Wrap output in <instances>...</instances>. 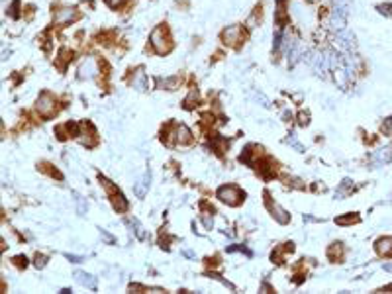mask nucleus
<instances>
[{"label": "nucleus", "instance_id": "1", "mask_svg": "<svg viewBox=\"0 0 392 294\" xmlns=\"http://www.w3.org/2000/svg\"><path fill=\"white\" fill-rule=\"evenodd\" d=\"M192 131L185 124H175L163 131V141L167 143H178V145H190L192 143Z\"/></svg>", "mask_w": 392, "mask_h": 294}, {"label": "nucleus", "instance_id": "2", "mask_svg": "<svg viewBox=\"0 0 392 294\" xmlns=\"http://www.w3.org/2000/svg\"><path fill=\"white\" fill-rule=\"evenodd\" d=\"M149 41H151V47L155 49V53H159V55H165V53H169L173 49V41L169 38V32H167L165 24L153 30Z\"/></svg>", "mask_w": 392, "mask_h": 294}, {"label": "nucleus", "instance_id": "3", "mask_svg": "<svg viewBox=\"0 0 392 294\" xmlns=\"http://www.w3.org/2000/svg\"><path fill=\"white\" fill-rule=\"evenodd\" d=\"M216 198H220L222 202H226L228 206H240L245 198V192H241L238 186L233 184H224L216 191Z\"/></svg>", "mask_w": 392, "mask_h": 294}, {"label": "nucleus", "instance_id": "4", "mask_svg": "<svg viewBox=\"0 0 392 294\" xmlns=\"http://www.w3.org/2000/svg\"><path fill=\"white\" fill-rule=\"evenodd\" d=\"M36 108H38V112L43 116V118H51V116L57 112V100L51 96L49 92H41L38 102H36Z\"/></svg>", "mask_w": 392, "mask_h": 294}, {"label": "nucleus", "instance_id": "5", "mask_svg": "<svg viewBox=\"0 0 392 294\" xmlns=\"http://www.w3.org/2000/svg\"><path fill=\"white\" fill-rule=\"evenodd\" d=\"M79 78H94L100 73V63L94 59V57H85L81 63H79Z\"/></svg>", "mask_w": 392, "mask_h": 294}, {"label": "nucleus", "instance_id": "6", "mask_svg": "<svg viewBox=\"0 0 392 294\" xmlns=\"http://www.w3.org/2000/svg\"><path fill=\"white\" fill-rule=\"evenodd\" d=\"M265 206H267V210L271 212V216L275 218L278 224H289V222H291V214H289L284 208H280V206L271 198L269 192H265Z\"/></svg>", "mask_w": 392, "mask_h": 294}, {"label": "nucleus", "instance_id": "7", "mask_svg": "<svg viewBox=\"0 0 392 294\" xmlns=\"http://www.w3.org/2000/svg\"><path fill=\"white\" fill-rule=\"evenodd\" d=\"M76 20H79V12H76L75 8H61L53 16V24L55 26H69L71 22H76Z\"/></svg>", "mask_w": 392, "mask_h": 294}, {"label": "nucleus", "instance_id": "8", "mask_svg": "<svg viewBox=\"0 0 392 294\" xmlns=\"http://www.w3.org/2000/svg\"><path fill=\"white\" fill-rule=\"evenodd\" d=\"M241 38H243L241 26H229L222 32V41H224L226 45H229V47H238Z\"/></svg>", "mask_w": 392, "mask_h": 294}, {"label": "nucleus", "instance_id": "9", "mask_svg": "<svg viewBox=\"0 0 392 294\" xmlns=\"http://www.w3.org/2000/svg\"><path fill=\"white\" fill-rule=\"evenodd\" d=\"M110 202L114 206V210L118 214H122V212H127V208H129V202L126 200V196L122 194L120 191H116L110 194Z\"/></svg>", "mask_w": 392, "mask_h": 294}, {"label": "nucleus", "instance_id": "10", "mask_svg": "<svg viewBox=\"0 0 392 294\" xmlns=\"http://www.w3.org/2000/svg\"><path fill=\"white\" fill-rule=\"evenodd\" d=\"M149 184H151V171H145V175H143V177L136 182V186H134L136 196H138V198H143L147 189H149Z\"/></svg>", "mask_w": 392, "mask_h": 294}, {"label": "nucleus", "instance_id": "11", "mask_svg": "<svg viewBox=\"0 0 392 294\" xmlns=\"http://www.w3.org/2000/svg\"><path fill=\"white\" fill-rule=\"evenodd\" d=\"M263 149L259 147V145H247L245 149H243V153L240 155V161L241 163H247V165H253V157H257V155H263L261 153Z\"/></svg>", "mask_w": 392, "mask_h": 294}, {"label": "nucleus", "instance_id": "12", "mask_svg": "<svg viewBox=\"0 0 392 294\" xmlns=\"http://www.w3.org/2000/svg\"><path fill=\"white\" fill-rule=\"evenodd\" d=\"M75 279H76V282H79V284H83L85 288H89V290H96V277H92V275L85 273V271H76Z\"/></svg>", "mask_w": 392, "mask_h": 294}, {"label": "nucleus", "instance_id": "13", "mask_svg": "<svg viewBox=\"0 0 392 294\" xmlns=\"http://www.w3.org/2000/svg\"><path fill=\"white\" fill-rule=\"evenodd\" d=\"M375 249L380 257H392V237H380L375 243Z\"/></svg>", "mask_w": 392, "mask_h": 294}, {"label": "nucleus", "instance_id": "14", "mask_svg": "<svg viewBox=\"0 0 392 294\" xmlns=\"http://www.w3.org/2000/svg\"><path fill=\"white\" fill-rule=\"evenodd\" d=\"M343 255V245L339 242H335V243H331L328 247V257H329V261H333V263H337L339 259H342Z\"/></svg>", "mask_w": 392, "mask_h": 294}, {"label": "nucleus", "instance_id": "15", "mask_svg": "<svg viewBox=\"0 0 392 294\" xmlns=\"http://www.w3.org/2000/svg\"><path fill=\"white\" fill-rule=\"evenodd\" d=\"M157 83H159V87H163L167 90H177L180 87V77H167V78H157Z\"/></svg>", "mask_w": 392, "mask_h": 294}, {"label": "nucleus", "instance_id": "16", "mask_svg": "<svg viewBox=\"0 0 392 294\" xmlns=\"http://www.w3.org/2000/svg\"><path fill=\"white\" fill-rule=\"evenodd\" d=\"M132 85H134V89H138V90L147 89V77H145L143 69H138V73H136L134 78H132Z\"/></svg>", "mask_w": 392, "mask_h": 294}, {"label": "nucleus", "instance_id": "17", "mask_svg": "<svg viewBox=\"0 0 392 294\" xmlns=\"http://www.w3.org/2000/svg\"><path fill=\"white\" fill-rule=\"evenodd\" d=\"M126 224H127V226H129V228H132V231H134V233L138 235L139 239H147V233L143 231V228H141V224H139V222H138V220H136V218H127V220H126Z\"/></svg>", "mask_w": 392, "mask_h": 294}, {"label": "nucleus", "instance_id": "18", "mask_svg": "<svg viewBox=\"0 0 392 294\" xmlns=\"http://www.w3.org/2000/svg\"><path fill=\"white\" fill-rule=\"evenodd\" d=\"M351 191H353V182L349 179H345L342 184H339V189L335 191V198H343V196H347Z\"/></svg>", "mask_w": 392, "mask_h": 294}, {"label": "nucleus", "instance_id": "19", "mask_svg": "<svg viewBox=\"0 0 392 294\" xmlns=\"http://www.w3.org/2000/svg\"><path fill=\"white\" fill-rule=\"evenodd\" d=\"M198 98H200V96H198V90H196V89H192V90H190V92H189V96L185 98V102H182V104H185V108H187V110H190V108H194V106L198 104Z\"/></svg>", "mask_w": 392, "mask_h": 294}, {"label": "nucleus", "instance_id": "20", "mask_svg": "<svg viewBox=\"0 0 392 294\" xmlns=\"http://www.w3.org/2000/svg\"><path fill=\"white\" fill-rule=\"evenodd\" d=\"M359 222V216L357 214H347V216H339V218H335V224L337 226H351V224H357Z\"/></svg>", "mask_w": 392, "mask_h": 294}, {"label": "nucleus", "instance_id": "21", "mask_svg": "<svg viewBox=\"0 0 392 294\" xmlns=\"http://www.w3.org/2000/svg\"><path fill=\"white\" fill-rule=\"evenodd\" d=\"M392 159V149L388 147V149H380L379 153L375 155V163L377 165H380V163H388Z\"/></svg>", "mask_w": 392, "mask_h": 294}, {"label": "nucleus", "instance_id": "22", "mask_svg": "<svg viewBox=\"0 0 392 294\" xmlns=\"http://www.w3.org/2000/svg\"><path fill=\"white\" fill-rule=\"evenodd\" d=\"M212 143H214V149L218 155H222L226 149H228V140H224V138H220V136H216Z\"/></svg>", "mask_w": 392, "mask_h": 294}, {"label": "nucleus", "instance_id": "23", "mask_svg": "<svg viewBox=\"0 0 392 294\" xmlns=\"http://www.w3.org/2000/svg\"><path fill=\"white\" fill-rule=\"evenodd\" d=\"M73 196H75V202H76V214H79V216H85V214H87V202H85V198H83L81 194H76V192Z\"/></svg>", "mask_w": 392, "mask_h": 294}, {"label": "nucleus", "instance_id": "24", "mask_svg": "<svg viewBox=\"0 0 392 294\" xmlns=\"http://www.w3.org/2000/svg\"><path fill=\"white\" fill-rule=\"evenodd\" d=\"M286 143H289V145H292V147H294L298 153H304V151H306L302 145H300V141L296 140V136H294V133H291V136L286 138Z\"/></svg>", "mask_w": 392, "mask_h": 294}, {"label": "nucleus", "instance_id": "25", "mask_svg": "<svg viewBox=\"0 0 392 294\" xmlns=\"http://www.w3.org/2000/svg\"><path fill=\"white\" fill-rule=\"evenodd\" d=\"M236 251H241V253H245L247 257L253 255V253H251L247 247H243V245H231V247H228V253H236Z\"/></svg>", "mask_w": 392, "mask_h": 294}, {"label": "nucleus", "instance_id": "26", "mask_svg": "<svg viewBox=\"0 0 392 294\" xmlns=\"http://www.w3.org/2000/svg\"><path fill=\"white\" fill-rule=\"evenodd\" d=\"M253 98L257 102H261V106H271V100L267 98L263 92H253Z\"/></svg>", "mask_w": 392, "mask_h": 294}, {"label": "nucleus", "instance_id": "27", "mask_svg": "<svg viewBox=\"0 0 392 294\" xmlns=\"http://www.w3.org/2000/svg\"><path fill=\"white\" fill-rule=\"evenodd\" d=\"M18 8H20V2H18V0H14L12 4H10V8H8V10H10V12H8L10 14V18H18V16H20Z\"/></svg>", "mask_w": 392, "mask_h": 294}, {"label": "nucleus", "instance_id": "28", "mask_svg": "<svg viewBox=\"0 0 392 294\" xmlns=\"http://www.w3.org/2000/svg\"><path fill=\"white\" fill-rule=\"evenodd\" d=\"M308 124H310V114L302 110V112L298 114V126H308Z\"/></svg>", "mask_w": 392, "mask_h": 294}, {"label": "nucleus", "instance_id": "29", "mask_svg": "<svg viewBox=\"0 0 392 294\" xmlns=\"http://www.w3.org/2000/svg\"><path fill=\"white\" fill-rule=\"evenodd\" d=\"M34 265H36L38 269H43L45 265H47V257L39 255V253H38V255H36V261H34Z\"/></svg>", "mask_w": 392, "mask_h": 294}, {"label": "nucleus", "instance_id": "30", "mask_svg": "<svg viewBox=\"0 0 392 294\" xmlns=\"http://www.w3.org/2000/svg\"><path fill=\"white\" fill-rule=\"evenodd\" d=\"M59 59H61V61H71V59H73V51L61 49V51H59Z\"/></svg>", "mask_w": 392, "mask_h": 294}, {"label": "nucleus", "instance_id": "31", "mask_svg": "<svg viewBox=\"0 0 392 294\" xmlns=\"http://www.w3.org/2000/svg\"><path fill=\"white\" fill-rule=\"evenodd\" d=\"M14 265H16V267H20V269H22V267H25V265H28V259H25L24 255H18V257H14Z\"/></svg>", "mask_w": 392, "mask_h": 294}, {"label": "nucleus", "instance_id": "32", "mask_svg": "<svg viewBox=\"0 0 392 294\" xmlns=\"http://www.w3.org/2000/svg\"><path fill=\"white\" fill-rule=\"evenodd\" d=\"M202 224L206 230H212V228H214V220H212L210 216H206V214L202 216Z\"/></svg>", "mask_w": 392, "mask_h": 294}, {"label": "nucleus", "instance_id": "33", "mask_svg": "<svg viewBox=\"0 0 392 294\" xmlns=\"http://www.w3.org/2000/svg\"><path fill=\"white\" fill-rule=\"evenodd\" d=\"M100 237H102V239H104V242H106V243H110V245H112V243L116 242V239H114V235H110V233H108V231H106V230H100Z\"/></svg>", "mask_w": 392, "mask_h": 294}, {"label": "nucleus", "instance_id": "34", "mask_svg": "<svg viewBox=\"0 0 392 294\" xmlns=\"http://www.w3.org/2000/svg\"><path fill=\"white\" fill-rule=\"evenodd\" d=\"M382 131H384V133H390L392 131V116L390 118H386V122L382 124Z\"/></svg>", "mask_w": 392, "mask_h": 294}, {"label": "nucleus", "instance_id": "35", "mask_svg": "<svg viewBox=\"0 0 392 294\" xmlns=\"http://www.w3.org/2000/svg\"><path fill=\"white\" fill-rule=\"evenodd\" d=\"M104 2H106L110 8H118V6H122L126 0H104Z\"/></svg>", "mask_w": 392, "mask_h": 294}, {"label": "nucleus", "instance_id": "36", "mask_svg": "<svg viewBox=\"0 0 392 294\" xmlns=\"http://www.w3.org/2000/svg\"><path fill=\"white\" fill-rule=\"evenodd\" d=\"M65 257H67V259H69V261H71V263H83V261H85V257L71 255V253H67V255H65Z\"/></svg>", "mask_w": 392, "mask_h": 294}, {"label": "nucleus", "instance_id": "37", "mask_svg": "<svg viewBox=\"0 0 392 294\" xmlns=\"http://www.w3.org/2000/svg\"><path fill=\"white\" fill-rule=\"evenodd\" d=\"M390 8H392L390 4H386V6H384V4H380V6H379V12H380V14H386V16H388V14L392 12Z\"/></svg>", "mask_w": 392, "mask_h": 294}, {"label": "nucleus", "instance_id": "38", "mask_svg": "<svg viewBox=\"0 0 392 294\" xmlns=\"http://www.w3.org/2000/svg\"><path fill=\"white\" fill-rule=\"evenodd\" d=\"M182 255L185 257H189V259H194V251H190V249H182Z\"/></svg>", "mask_w": 392, "mask_h": 294}]
</instances>
